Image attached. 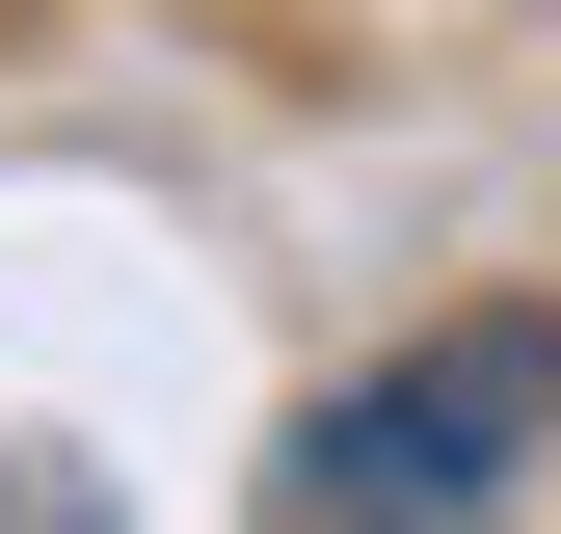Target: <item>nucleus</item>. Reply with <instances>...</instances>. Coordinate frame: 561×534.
Listing matches in <instances>:
<instances>
[{
  "label": "nucleus",
  "mask_w": 561,
  "mask_h": 534,
  "mask_svg": "<svg viewBox=\"0 0 561 534\" xmlns=\"http://www.w3.org/2000/svg\"><path fill=\"white\" fill-rule=\"evenodd\" d=\"M561 454V321H428L347 400H295L267 534H508V481Z\"/></svg>",
  "instance_id": "f257e3e1"
},
{
  "label": "nucleus",
  "mask_w": 561,
  "mask_h": 534,
  "mask_svg": "<svg viewBox=\"0 0 561 534\" xmlns=\"http://www.w3.org/2000/svg\"><path fill=\"white\" fill-rule=\"evenodd\" d=\"M0 534H134V508H107L81 454H54V428H0Z\"/></svg>",
  "instance_id": "f03ea898"
}]
</instances>
